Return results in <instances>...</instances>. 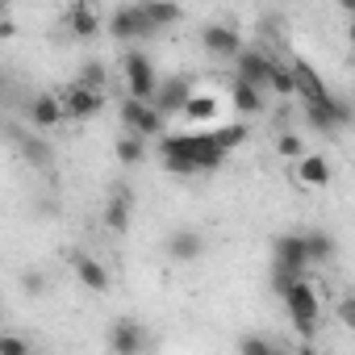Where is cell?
Returning a JSON list of instances; mask_svg holds the SVG:
<instances>
[{
  "label": "cell",
  "instance_id": "1",
  "mask_svg": "<svg viewBox=\"0 0 355 355\" xmlns=\"http://www.w3.org/2000/svg\"><path fill=\"white\" fill-rule=\"evenodd\" d=\"M284 309H288V322H293V330L309 343L313 334H318V322H322V301H318V288H313V280L309 276H301V280H293L288 288H284Z\"/></svg>",
  "mask_w": 355,
  "mask_h": 355
},
{
  "label": "cell",
  "instance_id": "2",
  "mask_svg": "<svg viewBox=\"0 0 355 355\" xmlns=\"http://www.w3.org/2000/svg\"><path fill=\"white\" fill-rule=\"evenodd\" d=\"M121 76H125V88H130V101L150 105L155 84H159V76H155V59H150L146 51H121Z\"/></svg>",
  "mask_w": 355,
  "mask_h": 355
},
{
  "label": "cell",
  "instance_id": "3",
  "mask_svg": "<svg viewBox=\"0 0 355 355\" xmlns=\"http://www.w3.org/2000/svg\"><path fill=\"white\" fill-rule=\"evenodd\" d=\"M189 96H193V76H167V80H159L155 84V96H150V109L167 121L171 113H180L184 105H189Z\"/></svg>",
  "mask_w": 355,
  "mask_h": 355
},
{
  "label": "cell",
  "instance_id": "4",
  "mask_svg": "<svg viewBox=\"0 0 355 355\" xmlns=\"http://www.w3.org/2000/svg\"><path fill=\"white\" fill-rule=\"evenodd\" d=\"M109 351H113V355H146V351H150L146 326L134 322V318H117V322L109 326Z\"/></svg>",
  "mask_w": 355,
  "mask_h": 355
},
{
  "label": "cell",
  "instance_id": "5",
  "mask_svg": "<svg viewBox=\"0 0 355 355\" xmlns=\"http://www.w3.org/2000/svg\"><path fill=\"white\" fill-rule=\"evenodd\" d=\"M272 55L259 51V46H243V55L234 59V80L239 84H251L255 92H268V71H272Z\"/></svg>",
  "mask_w": 355,
  "mask_h": 355
},
{
  "label": "cell",
  "instance_id": "6",
  "mask_svg": "<svg viewBox=\"0 0 355 355\" xmlns=\"http://www.w3.org/2000/svg\"><path fill=\"white\" fill-rule=\"evenodd\" d=\"M121 125H125L134 138H142V142H146L150 134H159V138L167 134V121H163V117H159L150 105H142V101H130V96L121 101Z\"/></svg>",
  "mask_w": 355,
  "mask_h": 355
},
{
  "label": "cell",
  "instance_id": "7",
  "mask_svg": "<svg viewBox=\"0 0 355 355\" xmlns=\"http://www.w3.org/2000/svg\"><path fill=\"white\" fill-rule=\"evenodd\" d=\"M288 71H293V92H297L305 105H326V101L334 96L309 59H293V67H288Z\"/></svg>",
  "mask_w": 355,
  "mask_h": 355
},
{
  "label": "cell",
  "instance_id": "8",
  "mask_svg": "<svg viewBox=\"0 0 355 355\" xmlns=\"http://www.w3.org/2000/svg\"><path fill=\"white\" fill-rule=\"evenodd\" d=\"M59 105H63V117H76V121H88L105 109V92H92L84 84H67L63 92H55Z\"/></svg>",
  "mask_w": 355,
  "mask_h": 355
},
{
  "label": "cell",
  "instance_id": "9",
  "mask_svg": "<svg viewBox=\"0 0 355 355\" xmlns=\"http://www.w3.org/2000/svg\"><path fill=\"white\" fill-rule=\"evenodd\" d=\"M109 34H113V38H121V42L155 38V30H150V21L142 17V9H138V5H121V9H113V13H109Z\"/></svg>",
  "mask_w": 355,
  "mask_h": 355
},
{
  "label": "cell",
  "instance_id": "10",
  "mask_svg": "<svg viewBox=\"0 0 355 355\" xmlns=\"http://www.w3.org/2000/svg\"><path fill=\"white\" fill-rule=\"evenodd\" d=\"M201 46L214 55V59H239L243 55V34L234 30V26H222V21H209L205 30H201Z\"/></svg>",
  "mask_w": 355,
  "mask_h": 355
},
{
  "label": "cell",
  "instance_id": "11",
  "mask_svg": "<svg viewBox=\"0 0 355 355\" xmlns=\"http://www.w3.org/2000/svg\"><path fill=\"white\" fill-rule=\"evenodd\" d=\"M159 163L167 175H193V155H189V134H163L159 138Z\"/></svg>",
  "mask_w": 355,
  "mask_h": 355
},
{
  "label": "cell",
  "instance_id": "12",
  "mask_svg": "<svg viewBox=\"0 0 355 355\" xmlns=\"http://www.w3.org/2000/svg\"><path fill=\"white\" fill-rule=\"evenodd\" d=\"M272 251H276L272 268H284V272H293V276H305V272H309V255H305V239H301V234H280Z\"/></svg>",
  "mask_w": 355,
  "mask_h": 355
},
{
  "label": "cell",
  "instance_id": "13",
  "mask_svg": "<svg viewBox=\"0 0 355 355\" xmlns=\"http://www.w3.org/2000/svg\"><path fill=\"white\" fill-rule=\"evenodd\" d=\"M167 255L175 263H197L205 255V234L193 230V226H180V230H171L167 234Z\"/></svg>",
  "mask_w": 355,
  "mask_h": 355
},
{
  "label": "cell",
  "instance_id": "14",
  "mask_svg": "<svg viewBox=\"0 0 355 355\" xmlns=\"http://www.w3.org/2000/svg\"><path fill=\"white\" fill-rule=\"evenodd\" d=\"M297 180H301L305 189H326V184L334 180V167H330V159H326V155L305 150V155L297 159Z\"/></svg>",
  "mask_w": 355,
  "mask_h": 355
},
{
  "label": "cell",
  "instance_id": "15",
  "mask_svg": "<svg viewBox=\"0 0 355 355\" xmlns=\"http://www.w3.org/2000/svg\"><path fill=\"white\" fill-rule=\"evenodd\" d=\"M130 209H134V193L125 184L113 189L109 201H105V226H109V234H125L130 230Z\"/></svg>",
  "mask_w": 355,
  "mask_h": 355
},
{
  "label": "cell",
  "instance_id": "16",
  "mask_svg": "<svg viewBox=\"0 0 355 355\" xmlns=\"http://www.w3.org/2000/svg\"><path fill=\"white\" fill-rule=\"evenodd\" d=\"M189 155H193L197 171H218L226 163V150H218V142L209 138V130L205 134H189Z\"/></svg>",
  "mask_w": 355,
  "mask_h": 355
},
{
  "label": "cell",
  "instance_id": "17",
  "mask_svg": "<svg viewBox=\"0 0 355 355\" xmlns=\"http://www.w3.org/2000/svg\"><path fill=\"white\" fill-rule=\"evenodd\" d=\"M30 121L38 125V130H55L59 121H63V105H59V96L55 92H38L34 101H30Z\"/></svg>",
  "mask_w": 355,
  "mask_h": 355
},
{
  "label": "cell",
  "instance_id": "18",
  "mask_svg": "<svg viewBox=\"0 0 355 355\" xmlns=\"http://www.w3.org/2000/svg\"><path fill=\"white\" fill-rule=\"evenodd\" d=\"M71 268H76V280H80L84 288H92V293H109V272H105L101 259H92V255H76Z\"/></svg>",
  "mask_w": 355,
  "mask_h": 355
},
{
  "label": "cell",
  "instance_id": "19",
  "mask_svg": "<svg viewBox=\"0 0 355 355\" xmlns=\"http://www.w3.org/2000/svg\"><path fill=\"white\" fill-rule=\"evenodd\" d=\"M138 9H142V17L150 21V30H155V34L184 21V9H180V5H167V0H146V5H138Z\"/></svg>",
  "mask_w": 355,
  "mask_h": 355
},
{
  "label": "cell",
  "instance_id": "20",
  "mask_svg": "<svg viewBox=\"0 0 355 355\" xmlns=\"http://www.w3.org/2000/svg\"><path fill=\"white\" fill-rule=\"evenodd\" d=\"M67 26L76 38H96L101 34V13L92 5H84V0H76V5L67 9Z\"/></svg>",
  "mask_w": 355,
  "mask_h": 355
},
{
  "label": "cell",
  "instance_id": "21",
  "mask_svg": "<svg viewBox=\"0 0 355 355\" xmlns=\"http://www.w3.org/2000/svg\"><path fill=\"white\" fill-rule=\"evenodd\" d=\"M17 150H21V159H26L30 167H51V163H55V146H51L42 134H21V138H17Z\"/></svg>",
  "mask_w": 355,
  "mask_h": 355
},
{
  "label": "cell",
  "instance_id": "22",
  "mask_svg": "<svg viewBox=\"0 0 355 355\" xmlns=\"http://www.w3.org/2000/svg\"><path fill=\"white\" fill-rule=\"evenodd\" d=\"M180 117H184L189 125H205V121H214V117H218V96H214V92H193L189 105L180 109Z\"/></svg>",
  "mask_w": 355,
  "mask_h": 355
},
{
  "label": "cell",
  "instance_id": "23",
  "mask_svg": "<svg viewBox=\"0 0 355 355\" xmlns=\"http://www.w3.org/2000/svg\"><path fill=\"white\" fill-rule=\"evenodd\" d=\"M209 138L218 142V150H226V155H230L234 146H243V142L251 138V125H247V121H222L218 130H209Z\"/></svg>",
  "mask_w": 355,
  "mask_h": 355
},
{
  "label": "cell",
  "instance_id": "24",
  "mask_svg": "<svg viewBox=\"0 0 355 355\" xmlns=\"http://www.w3.org/2000/svg\"><path fill=\"white\" fill-rule=\"evenodd\" d=\"M301 239H305L309 268H313V263H330V259H334V239H330L326 230H301Z\"/></svg>",
  "mask_w": 355,
  "mask_h": 355
},
{
  "label": "cell",
  "instance_id": "25",
  "mask_svg": "<svg viewBox=\"0 0 355 355\" xmlns=\"http://www.w3.org/2000/svg\"><path fill=\"white\" fill-rule=\"evenodd\" d=\"M230 105H234L243 117H255V113H263V109H268L263 92H255L251 84H239V80H234V92H230Z\"/></svg>",
  "mask_w": 355,
  "mask_h": 355
},
{
  "label": "cell",
  "instance_id": "26",
  "mask_svg": "<svg viewBox=\"0 0 355 355\" xmlns=\"http://www.w3.org/2000/svg\"><path fill=\"white\" fill-rule=\"evenodd\" d=\"M113 150H117V159H121V167H138V163L146 159V142H142V138H134V134H121Z\"/></svg>",
  "mask_w": 355,
  "mask_h": 355
},
{
  "label": "cell",
  "instance_id": "27",
  "mask_svg": "<svg viewBox=\"0 0 355 355\" xmlns=\"http://www.w3.org/2000/svg\"><path fill=\"white\" fill-rule=\"evenodd\" d=\"M239 355H288V347L263 338V334H243L239 338Z\"/></svg>",
  "mask_w": 355,
  "mask_h": 355
},
{
  "label": "cell",
  "instance_id": "28",
  "mask_svg": "<svg viewBox=\"0 0 355 355\" xmlns=\"http://www.w3.org/2000/svg\"><path fill=\"white\" fill-rule=\"evenodd\" d=\"M268 92H276V96H284V101L297 96V92H293V71H288V63H280V59L272 63V71H268Z\"/></svg>",
  "mask_w": 355,
  "mask_h": 355
},
{
  "label": "cell",
  "instance_id": "29",
  "mask_svg": "<svg viewBox=\"0 0 355 355\" xmlns=\"http://www.w3.org/2000/svg\"><path fill=\"white\" fill-rule=\"evenodd\" d=\"M105 80H109V71H105V63H101V59H88V63L80 67V80H76V84H84V88H92V92H105Z\"/></svg>",
  "mask_w": 355,
  "mask_h": 355
},
{
  "label": "cell",
  "instance_id": "30",
  "mask_svg": "<svg viewBox=\"0 0 355 355\" xmlns=\"http://www.w3.org/2000/svg\"><path fill=\"white\" fill-rule=\"evenodd\" d=\"M276 155L297 163V159L305 155V138H301V134H293V130H280V134H276Z\"/></svg>",
  "mask_w": 355,
  "mask_h": 355
},
{
  "label": "cell",
  "instance_id": "31",
  "mask_svg": "<svg viewBox=\"0 0 355 355\" xmlns=\"http://www.w3.org/2000/svg\"><path fill=\"white\" fill-rule=\"evenodd\" d=\"M0 355H30V334H5L0 330Z\"/></svg>",
  "mask_w": 355,
  "mask_h": 355
},
{
  "label": "cell",
  "instance_id": "32",
  "mask_svg": "<svg viewBox=\"0 0 355 355\" xmlns=\"http://www.w3.org/2000/svg\"><path fill=\"white\" fill-rule=\"evenodd\" d=\"M21 293H26V297H42V293H46V280H42L38 268H26V272H21Z\"/></svg>",
  "mask_w": 355,
  "mask_h": 355
},
{
  "label": "cell",
  "instance_id": "33",
  "mask_svg": "<svg viewBox=\"0 0 355 355\" xmlns=\"http://www.w3.org/2000/svg\"><path fill=\"white\" fill-rule=\"evenodd\" d=\"M338 318H343V326H347V330L355 326V297H351V293H343V297H338Z\"/></svg>",
  "mask_w": 355,
  "mask_h": 355
},
{
  "label": "cell",
  "instance_id": "34",
  "mask_svg": "<svg viewBox=\"0 0 355 355\" xmlns=\"http://www.w3.org/2000/svg\"><path fill=\"white\" fill-rule=\"evenodd\" d=\"M288 355H318V347H313V343H301V347H293Z\"/></svg>",
  "mask_w": 355,
  "mask_h": 355
},
{
  "label": "cell",
  "instance_id": "35",
  "mask_svg": "<svg viewBox=\"0 0 355 355\" xmlns=\"http://www.w3.org/2000/svg\"><path fill=\"white\" fill-rule=\"evenodd\" d=\"M0 322H5V313H0Z\"/></svg>",
  "mask_w": 355,
  "mask_h": 355
}]
</instances>
